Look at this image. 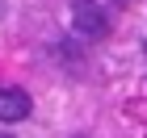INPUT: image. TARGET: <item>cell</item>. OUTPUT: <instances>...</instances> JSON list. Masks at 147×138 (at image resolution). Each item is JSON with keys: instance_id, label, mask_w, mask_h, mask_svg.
I'll list each match as a JSON object with an SVG mask.
<instances>
[{"instance_id": "1", "label": "cell", "mask_w": 147, "mask_h": 138, "mask_svg": "<svg viewBox=\"0 0 147 138\" xmlns=\"http://www.w3.org/2000/svg\"><path fill=\"white\" fill-rule=\"evenodd\" d=\"M71 25L84 38H105L109 34V17L97 0H71Z\"/></svg>"}, {"instance_id": "2", "label": "cell", "mask_w": 147, "mask_h": 138, "mask_svg": "<svg viewBox=\"0 0 147 138\" xmlns=\"http://www.w3.org/2000/svg\"><path fill=\"white\" fill-rule=\"evenodd\" d=\"M30 109H34L30 92H21V88H0V121H25Z\"/></svg>"}, {"instance_id": "3", "label": "cell", "mask_w": 147, "mask_h": 138, "mask_svg": "<svg viewBox=\"0 0 147 138\" xmlns=\"http://www.w3.org/2000/svg\"><path fill=\"white\" fill-rule=\"evenodd\" d=\"M0 138H9V134H0Z\"/></svg>"}]
</instances>
